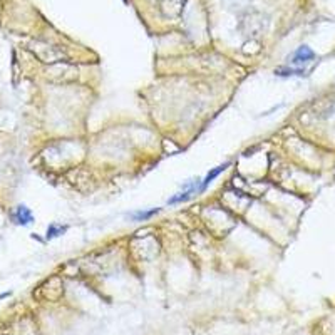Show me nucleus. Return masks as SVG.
I'll use <instances>...</instances> for the list:
<instances>
[{
  "mask_svg": "<svg viewBox=\"0 0 335 335\" xmlns=\"http://www.w3.org/2000/svg\"><path fill=\"white\" fill-rule=\"evenodd\" d=\"M313 57H315V54H313V50L310 49V47L302 45V47H298V49L295 50L293 55H292L290 64H292V66H303V64L310 62Z\"/></svg>",
  "mask_w": 335,
  "mask_h": 335,
  "instance_id": "1",
  "label": "nucleus"
},
{
  "mask_svg": "<svg viewBox=\"0 0 335 335\" xmlns=\"http://www.w3.org/2000/svg\"><path fill=\"white\" fill-rule=\"evenodd\" d=\"M278 76H293V74H303V69H289V67H280L275 71Z\"/></svg>",
  "mask_w": 335,
  "mask_h": 335,
  "instance_id": "6",
  "label": "nucleus"
},
{
  "mask_svg": "<svg viewBox=\"0 0 335 335\" xmlns=\"http://www.w3.org/2000/svg\"><path fill=\"white\" fill-rule=\"evenodd\" d=\"M12 218H14V221L17 223V225H24V226L34 221L32 211L27 208V206H24V205L17 206V208L14 209V213H12Z\"/></svg>",
  "mask_w": 335,
  "mask_h": 335,
  "instance_id": "2",
  "label": "nucleus"
},
{
  "mask_svg": "<svg viewBox=\"0 0 335 335\" xmlns=\"http://www.w3.org/2000/svg\"><path fill=\"white\" fill-rule=\"evenodd\" d=\"M228 166H230V161H226V163H223V165H220V166L213 168V169L205 176L203 181H201V184H200V193H203V191L206 190V188L209 186V183H213V179H214V178H218V176H220Z\"/></svg>",
  "mask_w": 335,
  "mask_h": 335,
  "instance_id": "3",
  "label": "nucleus"
},
{
  "mask_svg": "<svg viewBox=\"0 0 335 335\" xmlns=\"http://www.w3.org/2000/svg\"><path fill=\"white\" fill-rule=\"evenodd\" d=\"M66 230H67V226H61V225H50L49 228H47V238H54V236L62 235Z\"/></svg>",
  "mask_w": 335,
  "mask_h": 335,
  "instance_id": "5",
  "label": "nucleus"
},
{
  "mask_svg": "<svg viewBox=\"0 0 335 335\" xmlns=\"http://www.w3.org/2000/svg\"><path fill=\"white\" fill-rule=\"evenodd\" d=\"M158 211H160L158 208H153V209H149V211H136L131 214V218L134 221H144V220H148V218H151L153 214H156Z\"/></svg>",
  "mask_w": 335,
  "mask_h": 335,
  "instance_id": "4",
  "label": "nucleus"
}]
</instances>
